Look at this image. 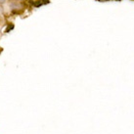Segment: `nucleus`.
<instances>
[{"label": "nucleus", "instance_id": "1", "mask_svg": "<svg viewBox=\"0 0 134 134\" xmlns=\"http://www.w3.org/2000/svg\"><path fill=\"white\" fill-rule=\"evenodd\" d=\"M12 30H14V24H10L7 26V28H6V32H11Z\"/></svg>", "mask_w": 134, "mask_h": 134}, {"label": "nucleus", "instance_id": "2", "mask_svg": "<svg viewBox=\"0 0 134 134\" xmlns=\"http://www.w3.org/2000/svg\"><path fill=\"white\" fill-rule=\"evenodd\" d=\"M5 2V0H0V3H4Z\"/></svg>", "mask_w": 134, "mask_h": 134}, {"label": "nucleus", "instance_id": "3", "mask_svg": "<svg viewBox=\"0 0 134 134\" xmlns=\"http://www.w3.org/2000/svg\"><path fill=\"white\" fill-rule=\"evenodd\" d=\"M97 1H108V0H97Z\"/></svg>", "mask_w": 134, "mask_h": 134}, {"label": "nucleus", "instance_id": "4", "mask_svg": "<svg viewBox=\"0 0 134 134\" xmlns=\"http://www.w3.org/2000/svg\"><path fill=\"white\" fill-rule=\"evenodd\" d=\"M13 1H22V0H13Z\"/></svg>", "mask_w": 134, "mask_h": 134}]
</instances>
